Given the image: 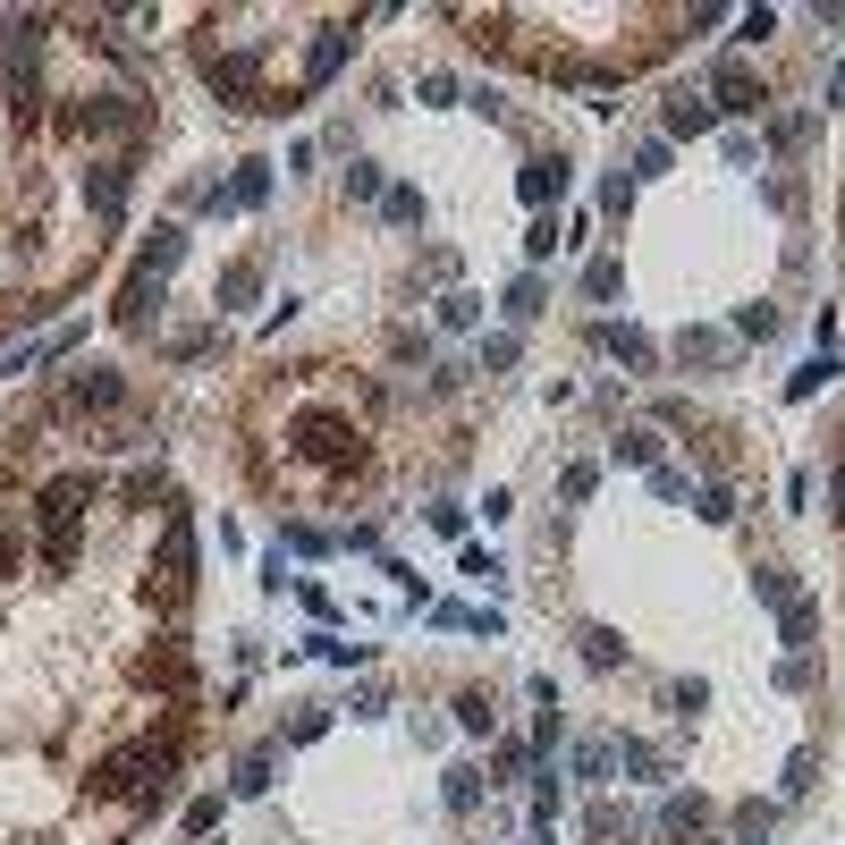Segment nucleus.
<instances>
[{"instance_id": "nucleus-1", "label": "nucleus", "mask_w": 845, "mask_h": 845, "mask_svg": "<svg viewBox=\"0 0 845 845\" xmlns=\"http://www.w3.org/2000/svg\"><path fill=\"white\" fill-rule=\"evenodd\" d=\"M85 786H94L102 804H162V786H169V752L144 736V745H119V752H102L94 770H85Z\"/></svg>"}, {"instance_id": "nucleus-42", "label": "nucleus", "mask_w": 845, "mask_h": 845, "mask_svg": "<svg viewBox=\"0 0 845 845\" xmlns=\"http://www.w3.org/2000/svg\"><path fill=\"white\" fill-rule=\"evenodd\" d=\"M322 727H330V711H296V718H288V745H313Z\"/></svg>"}, {"instance_id": "nucleus-9", "label": "nucleus", "mask_w": 845, "mask_h": 845, "mask_svg": "<svg viewBox=\"0 0 845 845\" xmlns=\"http://www.w3.org/2000/svg\"><path fill=\"white\" fill-rule=\"evenodd\" d=\"M702 94H711V110H761V102H770V94H761V76H752L745 60H718Z\"/></svg>"}, {"instance_id": "nucleus-16", "label": "nucleus", "mask_w": 845, "mask_h": 845, "mask_svg": "<svg viewBox=\"0 0 845 845\" xmlns=\"http://www.w3.org/2000/svg\"><path fill=\"white\" fill-rule=\"evenodd\" d=\"M254 288H262V262H228L221 279H212V305H246Z\"/></svg>"}, {"instance_id": "nucleus-19", "label": "nucleus", "mask_w": 845, "mask_h": 845, "mask_svg": "<svg viewBox=\"0 0 845 845\" xmlns=\"http://www.w3.org/2000/svg\"><path fill=\"white\" fill-rule=\"evenodd\" d=\"M677 364L693 372V364H727V338L718 330H677Z\"/></svg>"}, {"instance_id": "nucleus-25", "label": "nucleus", "mask_w": 845, "mask_h": 845, "mask_svg": "<svg viewBox=\"0 0 845 845\" xmlns=\"http://www.w3.org/2000/svg\"><path fill=\"white\" fill-rule=\"evenodd\" d=\"M440 322H449V330H474V322H483V296L449 288V296H440Z\"/></svg>"}, {"instance_id": "nucleus-26", "label": "nucleus", "mask_w": 845, "mask_h": 845, "mask_svg": "<svg viewBox=\"0 0 845 845\" xmlns=\"http://www.w3.org/2000/svg\"><path fill=\"white\" fill-rule=\"evenodd\" d=\"M752 592H761L770 609H786V600H795V575H786V567H752Z\"/></svg>"}, {"instance_id": "nucleus-10", "label": "nucleus", "mask_w": 845, "mask_h": 845, "mask_svg": "<svg viewBox=\"0 0 845 845\" xmlns=\"http://www.w3.org/2000/svg\"><path fill=\"white\" fill-rule=\"evenodd\" d=\"M347 51H356V34H338V26H330V34H313V51H305V76H296V102H305V94H322L330 76L347 68Z\"/></svg>"}, {"instance_id": "nucleus-11", "label": "nucleus", "mask_w": 845, "mask_h": 845, "mask_svg": "<svg viewBox=\"0 0 845 845\" xmlns=\"http://www.w3.org/2000/svg\"><path fill=\"white\" fill-rule=\"evenodd\" d=\"M516 195L533 203V212H550V203L567 195V153H533V162H524V178H516Z\"/></svg>"}, {"instance_id": "nucleus-22", "label": "nucleus", "mask_w": 845, "mask_h": 845, "mask_svg": "<svg viewBox=\"0 0 845 845\" xmlns=\"http://www.w3.org/2000/svg\"><path fill=\"white\" fill-rule=\"evenodd\" d=\"M490 718H499L490 693H456V727H465V736H490Z\"/></svg>"}, {"instance_id": "nucleus-44", "label": "nucleus", "mask_w": 845, "mask_h": 845, "mask_svg": "<svg viewBox=\"0 0 845 845\" xmlns=\"http://www.w3.org/2000/svg\"><path fill=\"white\" fill-rule=\"evenodd\" d=\"M812 770H820V752H795V761H786V795H804V786H812Z\"/></svg>"}, {"instance_id": "nucleus-48", "label": "nucleus", "mask_w": 845, "mask_h": 845, "mask_svg": "<svg viewBox=\"0 0 845 845\" xmlns=\"http://www.w3.org/2000/svg\"><path fill=\"white\" fill-rule=\"evenodd\" d=\"M524 254L541 262V254H558V221H533V237H524Z\"/></svg>"}, {"instance_id": "nucleus-3", "label": "nucleus", "mask_w": 845, "mask_h": 845, "mask_svg": "<svg viewBox=\"0 0 845 845\" xmlns=\"http://www.w3.org/2000/svg\"><path fill=\"white\" fill-rule=\"evenodd\" d=\"M85 508H94V474H60V483L43 490V558L51 567H68L76 558V533H85Z\"/></svg>"}, {"instance_id": "nucleus-18", "label": "nucleus", "mask_w": 845, "mask_h": 845, "mask_svg": "<svg viewBox=\"0 0 845 845\" xmlns=\"http://www.w3.org/2000/svg\"><path fill=\"white\" fill-rule=\"evenodd\" d=\"M228 203H271V162H237V178H228Z\"/></svg>"}, {"instance_id": "nucleus-39", "label": "nucleus", "mask_w": 845, "mask_h": 845, "mask_svg": "<svg viewBox=\"0 0 845 845\" xmlns=\"http://www.w3.org/2000/svg\"><path fill=\"white\" fill-rule=\"evenodd\" d=\"M592 483H600V465H567V474H558V490H567V499H592Z\"/></svg>"}, {"instance_id": "nucleus-30", "label": "nucleus", "mask_w": 845, "mask_h": 845, "mask_svg": "<svg viewBox=\"0 0 845 845\" xmlns=\"http://www.w3.org/2000/svg\"><path fill=\"white\" fill-rule=\"evenodd\" d=\"M829 372H837V364H829V356H820V364H804V372L786 381V397H820V390H829Z\"/></svg>"}, {"instance_id": "nucleus-33", "label": "nucleus", "mask_w": 845, "mask_h": 845, "mask_svg": "<svg viewBox=\"0 0 845 845\" xmlns=\"http://www.w3.org/2000/svg\"><path fill=\"white\" fill-rule=\"evenodd\" d=\"M651 456H659L651 431H618V465H651Z\"/></svg>"}, {"instance_id": "nucleus-31", "label": "nucleus", "mask_w": 845, "mask_h": 845, "mask_svg": "<svg viewBox=\"0 0 845 845\" xmlns=\"http://www.w3.org/2000/svg\"><path fill=\"white\" fill-rule=\"evenodd\" d=\"M237 795H271V752H254V761H237Z\"/></svg>"}, {"instance_id": "nucleus-29", "label": "nucleus", "mask_w": 845, "mask_h": 845, "mask_svg": "<svg viewBox=\"0 0 845 845\" xmlns=\"http://www.w3.org/2000/svg\"><path fill=\"white\" fill-rule=\"evenodd\" d=\"M609 770H618V745H584V752H575V778H592V786H600Z\"/></svg>"}, {"instance_id": "nucleus-20", "label": "nucleus", "mask_w": 845, "mask_h": 845, "mask_svg": "<svg viewBox=\"0 0 845 845\" xmlns=\"http://www.w3.org/2000/svg\"><path fill=\"white\" fill-rule=\"evenodd\" d=\"M575 643H584V659H592V668H618V659H626V643H618V626H584V634H575Z\"/></svg>"}, {"instance_id": "nucleus-35", "label": "nucleus", "mask_w": 845, "mask_h": 845, "mask_svg": "<svg viewBox=\"0 0 845 845\" xmlns=\"http://www.w3.org/2000/svg\"><path fill=\"white\" fill-rule=\"evenodd\" d=\"M736 330H745V338H770V330H778V305H745V313H736Z\"/></svg>"}, {"instance_id": "nucleus-50", "label": "nucleus", "mask_w": 845, "mask_h": 845, "mask_svg": "<svg viewBox=\"0 0 845 845\" xmlns=\"http://www.w3.org/2000/svg\"><path fill=\"white\" fill-rule=\"evenodd\" d=\"M600 203H609V212H618V221H626V212H634V178H626V169H618V178H609V195H600Z\"/></svg>"}, {"instance_id": "nucleus-36", "label": "nucleus", "mask_w": 845, "mask_h": 845, "mask_svg": "<svg viewBox=\"0 0 845 845\" xmlns=\"http://www.w3.org/2000/svg\"><path fill=\"white\" fill-rule=\"evenodd\" d=\"M618 761H626V770H634V778H659V752H651V745H634V736H626V745H618Z\"/></svg>"}, {"instance_id": "nucleus-5", "label": "nucleus", "mask_w": 845, "mask_h": 845, "mask_svg": "<svg viewBox=\"0 0 845 845\" xmlns=\"http://www.w3.org/2000/svg\"><path fill=\"white\" fill-rule=\"evenodd\" d=\"M60 128H68V135H135V128H144V102H128V94H85V102H68V110H60Z\"/></svg>"}, {"instance_id": "nucleus-28", "label": "nucleus", "mask_w": 845, "mask_h": 845, "mask_svg": "<svg viewBox=\"0 0 845 845\" xmlns=\"http://www.w3.org/2000/svg\"><path fill=\"white\" fill-rule=\"evenodd\" d=\"M313 651H322L330 668H364L372 659V643H338V634H313Z\"/></svg>"}, {"instance_id": "nucleus-8", "label": "nucleus", "mask_w": 845, "mask_h": 845, "mask_svg": "<svg viewBox=\"0 0 845 845\" xmlns=\"http://www.w3.org/2000/svg\"><path fill=\"white\" fill-rule=\"evenodd\" d=\"M711 837V795H668L659 804V845H702Z\"/></svg>"}, {"instance_id": "nucleus-47", "label": "nucleus", "mask_w": 845, "mask_h": 845, "mask_svg": "<svg viewBox=\"0 0 845 845\" xmlns=\"http://www.w3.org/2000/svg\"><path fill=\"white\" fill-rule=\"evenodd\" d=\"M659 169H668V144H643V153H634V187H643V178H659Z\"/></svg>"}, {"instance_id": "nucleus-23", "label": "nucleus", "mask_w": 845, "mask_h": 845, "mask_svg": "<svg viewBox=\"0 0 845 845\" xmlns=\"http://www.w3.org/2000/svg\"><path fill=\"white\" fill-rule=\"evenodd\" d=\"M600 347H609V356H626V364H651V338H643V330H626V322L600 330Z\"/></svg>"}, {"instance_id": "nucleus-7", "label": "nucleus", "mask_w": 845, "mask_h": 845, "mask_svg": "<svg viewBox=\"0 0 845 845\" xmlns=\"http://www.w3.org/2000/svg\"><path fill=\"white\" fill-rule=\"evenodd\" d=\"M135 685H153V693H178V702H187V693H195V668H187V643H178V634H162V643H153L144 659H135Z\"/></svg>"}, {"instance_id": "nucleus-14", "label": "nucleus", "mask_w": 845, "mask_h": 845, "mask_svg": "<svg viewBox=\"0 0 845 845\" xmlns=\"http://www.w3.org/2000/svg\"><path fill=\"white\" fill-rule=\"evenodd\" d=\"M178 254H187V228H153V237L135 246V271H153V279H169V271H178Z\"/></svg>"}, {"instance_id": "nucleus-34", "label": "nucleus", "mask_w": 845, "mask_h": 845, "mask_svg": "<svg viewBox=\"0 0 845 845\" xmlns=\"http://www.w3.org/2000/svg\"><path fill=\"white\" fill-rule=\"evenodd\" d=\"M761 34H778V9H745L736 17V43H761Z\"/></svg>"}, {"instance_id": "nucleus-6", "label": "nucleus", "mask_w": 845, "mask_h": 845, "mask_svg": "<svg viewBox=\"0 0 845 845\" xmlns=\"http://www.w3.org/2000/svg\"><path fill=\"white\" fill-rule=\"evenodd\" d=\"M119 397H128V381H119L110 364H76V372H68V390H60V406H68V415H110Z\"/></svg>"}, {"instance_id": "nucleus-46", "label": "nucleus", "mask_w": 845, "mask_h": 845, "mask_svg": "<svg viewBox=\"0 0 845 845\" xmlns=\"http://www.w3.org/2000/svg\"><path fill=\"white\" fill-rule=\"evenodd\" d=\"M288 550H305V558H322V550H330V533H313V524H288Z\"/></svg>"}, {"instance_id": "nucleus-45", "label": "nucleus", "mask_w": 845, "mask_h": 845, "mask_svg": "<svg viewBox=\"0 0 845 845\" xmlns=\"http://www.w3.org/2000/svg\"><path fill=\"white\" fill-rule=\"evenodd\" d=\"M651 483H659V499H693V483H685L677 465H651Z\"/></svg>"}, {"instance_id": "nucleus-15", "label": "nucleus", "mask_w": 845, "mask_h": 845, "mask_svg": "<svg viewBox=\"0 0 845 845\" xmlns=\"http://www.w3.org/2000/svg\"><path fill=\"white\" fill-rule=\"evenodd\" d=\"M153 305H162V279L135 271L128 288H119V330H144V322H153Z\"/></svg>"}, {"instance_id": "nucleus-51", "label": "nucleus", "mask_w": 845, "mask_h": 845, "mask_svg": "<svg viewBox=\"0 0 845 845\" xmlns=\"http://www.w3.org/2000/svg\"><path fill=\"white\" fill-rule=\"evenodd\" d=\"M381 212H390V221H406V228H415V221H422V195H406V187H397V195L381 203Z\"/></svg>"}, {"instance_id": "nucleus-40", "label": "nucleus", "mask_w": 845, "mask_h": 845, "mask_svg": "<svg viewBox=\"0 0 845 845\" xmlns=\"http://www.w3.org/2000/svg\"><path fill=\"white\" fill-rule=\"evenodd\" d=\"M212 829H221V804H212V795H203V804H187V837H212Z\"/></svg>"}, {"instance_id": "nucleus-13", "label": "nucleus", "mask_w": 845, "mask_h": 845, "mask_svg": "<svg viewBox=\"0 0 845 845\" xmlns=\"http://www.w3.org/2000/svg\"><path fill=\"white\" fill-rule=\"evenodd\" d=\"M659 128H668V135H711V128H718V110H711V94L677 85V94H668V110H659Z\"/></svg>"}, {"instance_id": "nucleus-49", "label": "nucleus", "mask_w": 845, "mask_h": 845, "mask_svg": "<svg viewBox=\"0 0 845 845\" xmlns=\"http://www.w3.org/2000/svg\"><path fill=\"white\" fill-rule=\"evenodd\" d=\"M516 364V338H483V372H508Z\"/></svg>"}, {"instance_id": "nucleus-27", "label": "nucleus", "mask_w": 845, "mask_h": 845, "mask_svg": "<svg viewBox=\"0 0 845 845\" xmlns=\"http://www.w3.org/2000/svg\"><path fill=\"white\" fill-rule=\"evenodd\" d=\"M584 829H592V837H600V845H618L626 829H634V820H626L618 804H592V812H584Z\"/></svg>"}, {"instance_id": "nucleus-41", "label": "nucleus", "mask_w": 845, "mask_h": 845, "mask_svg": "<svg viewBox=\"0 0 845 845\" xmlns=\"http://www.w3.org/2000/svg\"><path fill=\"white\" fill-rule=\"evenodd\" d=\"M347 195H356V203H372V195H381V169H372V162H356V169H347Z\"/></svg>"}, {"instance_id": "nucleus-43", "label": "nucleus", "mask_w": 845, "mask_h": 845, "mask_svg": "<svg viewBox=\"0 0 845 845\" xmlns=\"http://www.w3.org/2000/svg\"><path fill=\"white\" fill-rule=\"evenodd\" d=\"M17 575V524H9V508H0V584Z\"/></svg>"}, {"instance_id": "nucleus-24", "label": "nucleus", "mask_w": 845, "mask_h": 845, "mask_svg": "<svg viewBox=\"0 0 845 845\" xmlns=\"http://www.w3.org/2000/svg\"><path fill=\"white\" fill-rule=\"evenodd\" d=\"M770 829H778L770 804H745V812H736V845H770Z\"/></svg>"}, {"instance_id": "nucleus-4", "label": "nucleus", "mask_w": 845, "mask_h": 845, "mask_svg": "<svg viewBox=\"0 0 845 845\" xmlns=\"http://www.w3.org/2000/svg\"><path fill=\"white\" fill-rule=\"evenodd\" d=\"M296 456H313V465H330V474H356L364 465V440H356V422L347 415H322V406H313V415H296Z\"/></svg>"}, {"instance_id": "nucleus-37", "label": "nucleus", "mask_w": 845, "mask_h": 845, "mask_svg": "<svg viewBox=\"0 0 845 845\" xmlns=\"http://www.w3.org/2000/svg\"><path fill=\"white\" fill-rule=\"evenodd\" d=\"M693 516H702V524H727L736 508H727V490H693Z\"/></svg>"}, {"instance_id": "nucleus-17", "label": "nucleus", "mask_w": 845, "mask_h": 845, "mask_svg": "<svg viewBox=\"0 0 845 845\" xmlns=\"http://www.w3.org/2000/svg\"><path fill=\"white\" fill-rule=\"evenodd\" d=\"M778 634H786V643H795V651H812V634H820V609H812V600H804V592H795V600H786V609H778Z\"/></svg>"}, {"instance_id": "nucleus-32", "label": "nucleus", "mask_w": 845, "mask_h": 845, "mask_svg": "<svg viewBox=\"0 0 845 845\" xmlns=\"http://www.w3.org/2000/svg\"><path fill=\"white\" fill-rule=\"evenodd\" d=\"M541 296H550L541 279H516V288H508V313H516V322H533V313H541Z\"/></svg>"}, {"instance_id": "nucleus-21", "label": "nucleus", "mask_w": 845, "mask_h": 845, "mask_svg": "<svg viewBox=\"0 0 845 845\" xmlns=\"http://www.w3.org/2000/svg\"><path fill=\"white\" fill-rule=\"evenodd\" d=\"M440 804H449V812H474V804H483V770H449Z\"/></svg>"}, {"instance_id": "nucleus-12", "label": "nucleus", "mask_w": 845, "mask_h": 845, "mask_svg": "<svg viewBox=\"0 0 845 845\" xmlns=\"http://www.w3.org/2000/svg\"><path fill=\"white\" fill-rule=\"evenodd\" d=\"M128 178H135L128 162H102V169H85V203H94V221H119V212H128Z\"/></svg>"}, {"instance_id": "nucleus-38", "label": "nucleus", "mask_w": 845, "mask_h": 845, "mask_svg": "<svg viewBox=\"0 0 845 845\" xmlns=\"http://www.w3.org/2000/svg\"><path fill=\"white\" fill-rule=\"evenodd\" d=\"M584 288H592V296H618V288H626V271H618V262H592Z\"/></svg>"}, {"instance_id": "nucleus-2", "label": "nucleus", "mask_w": 845, "mask_h": 845, "mask_svg": "<svg viewBox=\"0 0 845 845\" xmlns=\"http://www.w3.org/2000/svg\"><path fill=\"white\" fill-rule=\"evenodd\" d=\"M153 600H162L169 618L195 600V524H187V499H169L162 516V558H153Z\"/></svg>"}]
</instances>
